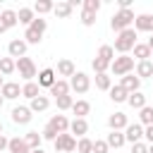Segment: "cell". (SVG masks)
I'll list each match as a JSON object with an SVG mask.
<instances>
[{"instance_id": "43", "label": "cell", "mask_w": 153, "mask_h": 153, "mask_svg": "<svg viewBox=\"0 0 153 153\" xmlns=\"http://www.w3.org/2000/svg\"><path fill=\"white\" fill-rule=\"evenodd\" d=\"M81 24H84V26H93V24H96V14L81 10Z\"/></svg>"}, {"instance_id": "54", "label": "cell", "mask_w": 153, "mask_h": 153, "mask_svg": "<svg viewBox=\"0 0 153 153\" xmlns=\"http://www.w3.org/2000/svg\"><path fill=\"white\" fill-rule=\"evenodd\" d=\"M0 134H2V122H0Z\"/></svg>"}, {"instance_id": "2", "label": "cell", "mask_w": 153, "mask_h": 153, "mask_svg": "<svg viewBox=\"0 0 153 153\" xmlns=\"http://www.w3.org/2000/svg\"><path fill=\"white\" fill-rule=\"evenodd\" d=\"M136 43H139V41H136V31H134V29H124V31H120V33H117L112 50H117L120 55H127Z\"/></svg>"}, {"instance_id": "51", "label": "cell", "mask_w": 153, "mask_h": 153, "mask_svg": "<svg viewBox=\"0 0 153 153\" xmlns=\"http://www.w3.org/2000/svg\"><path fill=\"white\" fill-rule=\"evenodd\" d=\"M2 84H5V79H2V74H0V88H2Z\"/></svg>"}, {"instance_id": "47", "label": "cell", "mask_w": 153, "mask_h": 153, "mask_svg": "<svg viewBox=\"0 0 153 153\" xmlns=\"http://www.w3.org/2000/svg\"><path fill=\"white\" fill-rule=\"evenodd\" d=\"M7 143H10V139H7L5 134H0V153H2V151H7Z\"/></svg>"}, {"instance_id": "9", "label": "cell", "mask_w": 153, "mask_h": 153, "mask_svg": "<svg viewBox=\"0 0 153 153\" xmlns=\"http://www.w3.org/2000/svg\"><path fill=\"white\" fill-rule=\"evenodd\" d=\"M26 41L24 38H14V41H10L7 43V53H10V57L12 60H19V57H24L26 55Z\"/></svg>"}, {"instance_id": "39", "label": "cell", "mask_w": 153, "mask_h": 153, "mask_svg": "<svg viewBox=\"0 0 153 153\" xmlns=\"http://www.w3.org/2000/svg\"><path fill=\"white\" fill-rule=\"evenodd\" d=\"M91 67H93V72H96V74H105V72L110 69V62H105V60H100V57H93Z\"/></svg>"}, {"instance_id": "1", "label": "cell", "mask_w": 153, "mask_h": 153, "mask_svg": "<svg viewBox=\"0 0 153 153\" xmlns=\"http://www.w3.org/2000/svg\"><path fill=\"white\" fill-rule=\"evenodd\" d=\"M45 29H48V22H45L43 17H36V19L31 22V26L24 29V41H26V45H38V43L43 41Z\"/></svg>"}, {"instance_id": "44", "label": "cell", "mask_w": 153, "mask_h": 153, "mask_svg": "<svg viewBox=\"0 0 153 153\" xmlns=\"http://www.w3.org/2000/svg\"><path fill=\"white\" fill-rule=\"evenodd\" d=\"M131 153H148V143H143V141L131 143Z\"/></svg>"}, {"instance_id": "24", "label": "cell", "mask_w": 153, "mask_h": 153, "mask_svg": "<svg viewBox=\"0 0 153 153\" xmlns=\"http://www.w3.org/2000/svg\"><path fill=\"white\" fill-rule=\"evenodd\" d=\"M72 12H74V10H72V5H69L67 0H62V2H55V7H53V14H55V17H60V19H67Z\"/></svg>"}, {"instance_id": "42", "label": "cell", "mask_w": 153, "mask_h": 153, "mask_svg": "<svg viewBox=\"0 0 153 153\" xmlns=\"http://www.w3.org/2000/svg\"><path fill=\"white\" fill-rule=\"evenodd\" d=\"M110 148H108V143H105V139H96L93 141V151L91 153H108Z\"/></svg>"}, {"instance_id": "30", "label": "cell", "mask_w": 153, "mask_h": 153, "mask_svg": "<svg viewBox=\"0 0 153 153\" xmlns=\"http://www.w3.org/2000/svg\"><path fill=\"white\" fill-rule=\"evenodd\" d=\"M24 141H26V146H29L31 151H36V148H41L43 136H41L38 131H26V134H24Z\"/></svg>"}, {"instance_id": "20", "label": "cell", "mask_w": 153, "mask_h": 153, "mask_svg": "<svg viewBox=\"0 0 153 153\" xmlns=\"http://www.w3.org/2000/svg\"><path fill=\"white\" fill-rule=\"evenodd\" d=\"M48 108H50L48 96H36L33 100H29V110H31V112H43V110H48Z\"/></svg>"}, {"instance_id": "53", "label": "cell", "mask_w": 153, "mask_h": 153, "mask_svg": "<svg viewBox=\"0 0 153 153\" xmlns=\"http://www.w3.org/2000/svg\"><path fill=\"white\" fill-rule=\"evenodd\" d=\"M2 103H5V98H2V96H0V108H2Z\"/></svg>"}, {"instance_id": "5", "label": "cell", "mask_w": 153, "mask_h": 153, "mask_svg": "<svg viewBox=\"0 0 153 153\" xmlns=\"http://www.w3.org/2000/svg\"><path fill=\"white\" fill-rule=\"evenodd\" d=\"M14 67H17L19 76L24 79V84H26V81H33V76H38L33 60H31V57H26V55H24V57H19V60H14Z\"/></svg>"}, {"instance_id": "23", "label": "cell", "mask_w": 153, "mask_h": 153, "mask_svg": "<svg viewBox=\"0 0 153 153\" xmlns=\"http://www.w3.org/2000/svg\"><path fill=\"white\" fill-rule=\"evenodd\" d=\"M105 143H108V148H122L127 143L124 141V131H110L108 139H105Z\"/></svg>"}, {"instance_id": "35", "label": "cell", "mask_w": 153, "mask_h": 153, "mask_svg": "<svg viewBox=\"0 0 153 153\" xmlns=\"http://www.w3.org/2000/svg\"><path fill=\"white\" fill-rule=\"evenodd\" d=\"M127 103L134 108V110H141L143 105H146V96L141 93V91H136V93H129V98H127Z\"/></svg>"}, {"instance_id": "16", "label": "cell", "mask_w": 153, "mask_h": 153, "mask_svg": "<svg viewBox=\"0 0 153 153\" xmlns=\"http://www.w3.org/2000/svg\"><path fill=\"white\" fill-rule=\"evenodd\" d=\"M120 86H122L127 93H136V91L141 88V79H139L136 74H124L122 81H120Z\"/></svg>"}, {"instance_id": "3", "label": "cell", "mask_w": 153, "mask_h": 153, "mask_svg": "<svg viewBox=\"0 0 153 153\" xmlns=\"http://www.w3.org/2000/svg\"><path fill=\"white\" fill-rule=\"evenodd\" d=\"M134 10H117L112 17H110V29L112 31H124V29H131V24H134Z\"/></svg>"}, {"instance_id": "33", "label": "cell", "mask_w": 153, "mask_h": 153, "mask_svg": "<svg viewBox=\"0 0 153 153\" xmlns=\"http://www.w3.org/2000/svg\"><path fill=\"white\" fill-rule=\"evenodd\" d=\"M0 19H2V24L7 26V29H12V26H17L19 22H17V12L14 10H2L0 12Z\"/></svg>"}, {"instance_id": "28", "label": "cell", "mask_w": 153, "mask_h": 153, "mask_svg": "<svg viewBox=\"0 0 153 153\" xmlns=\"http://www.w3.org/2000/svg\"><path fill=\"white\" fill-rule=\"evenodd\" d=\"M139 79H146L153 74V62L151 60H143V62H136V72H134Z\"/></svg>"}, {"instance_id": "41", "label": "cell", "mask_w": 153, "mask_h": 153, "mask_svg": "<svg viewBox=\"0 0 153 153\" xmlns=\"http://www.w3.org/2000/svg\"><path fill=\"white\" fill-rule=\"evenodd\" d=\"M81 10H84V12L96 14V12L100 10V0H84V2H81Z\"/></svg>"}, {"instance_id": "18", "label": "cell", "mask_w": 153, "mask_h": 153, "mask_svg": "<svg viewBox=\"0 0 153 153\" xmlns=\"http://www.w3.org/2000/svg\"><path fill=\"white\" fill-rule=\"evenodd\" d=\"M7 151H10V153H31V148H29L26 141H24V136H22V139H19V136H12L10 143H7Z\"/></svg>"}, {"instance_id": "14", "label": "cell", "mask_w": 153, "mask_h": 153, "mask_svg": "<svg viewBox=\"0 0 153 153\" xmlns=\"http://www.w3.org/2000/svg\"><path fill=\"white\" fill-rule=\"evenodd\" d=\"M69 134L76 139H81V136H86L88 134V122L86 120H81V117H74V120H69Z\"/></svg>"}, {"instance_id": "34", "label": "cell", "mask_w": 153, "mask_h": 153, "mask_svg": "<svg viewBox=\"0 0 153 153\" xmlns=\"http://www.w3.org/2000/svg\"><path fill=\"white\" fill-rule=\"evenodd\" d=\"M96 88L98 91H110L112 88V79H110L108 72L105 74H96Z\"/></svg>"}, {"instance_id": "45", "label": "cell", "mask_w": 153, "mask_h": 153, "mask_svg": "<svg viewBox=\"0 0 153 153\" xmlns=\"http://www.w3.org/2000/svg\"><path fill=\"white\" fill-rule=\"evenodd\" d=\"M143 139L148 141V146L153 143V124H148V127H143Z\"/></svg>"}, {"instance_id": "37", "label": "cell", "mask_w": 153, "mask_h": 153, "mask_svg": "<svg viewBox=\"0 0 153 153\" xmlns=\"http://www.w3.org/2000/svg\"><path fill=\"white\" fill-rule=\"evenodd\" d=\"M96 57H100V60H105V62H112L115 60V50H112V45H100L98 48V53H96Z\"/></svg>"}, {"instance_id": "27", "label": "cell", "mask_w": 153, "mask_h": 153, "mask_svg": "<svg viewBox=\"0 0 153 153\" xmlns=\"http://www.w3.org/2000/svg\"><path fill=\"white\" fill-rule=\"evenodd\" d=\"M72 112H74L76 117L86 120V115L91 112V103H88V100H74V105H72Z\"/></svg>"}, {"instance_id": "8", "label": "cell", "mask_w": 153, "mask_h": 153, "mask_svg": "<svg viewBox=\"0 0 153 153\" xmlns=\"http://www.w3.org/2000/svg\"><path fill=\"white\" fill-rule=\"evenodd\" d=\"M134 31H143V33H153V14L151 12H143V14H136L134 17Z\"/></svg>"}, {"instance_id": "52", "label": "cell", "mask_w": 153, "mask_h": 153, "mask_svg": "<svg viewBox=\"0 0 153 153\" xmlns=\"http://www.w3.org/2000/svg\"><path fill=\"white\" fill-rule=\"evenodd\" d=\"M148 153H153V143H151V146H148Z\"/></svg>"}, {"instance_id": "49", "label": "cell", "mask_w": 153, "mask_h": 153, "mask_svg": "<svg viewBox=\"0 0 153 153\" xmlns=\"http://www.w3.org/2000/svg\"><path fill=\"white\" fill-rule=\"evenodd\" d=\"M5 31H7V26H5V24H2V19H0V33H5Z\"/></svg>"}, {"instance_id": "31", "label": "cell", "mask_w": 153, "mask_h": 153, "mask_svg": "<svg viewBox=\"0 0 153 153\" xmlns=\"http://www.w3.org/2000/svg\"><path fill=\"white\" fill-rule=\"evenodd\" d=\"M139 124H141V127L153 124V108H151V105H143V108L139 110Z\"/></svg>"}, {"instance_id": "26", "label": "cell", "mask_w": 153, "mask_h": 153, "mask_svg": "<svg viewBox=\"0 0 153 153\" xmlns=\"http://www.w3.org/2000/svg\"><path fill=\"white\" fill-rule=\"evenodd\" d=\"M131 50H134V57H136L139 62H143V60H151V57H153V53H151V48H148L146 43H136Z\"/></svg>"}, {"instance_id": "46", "label": "cell", "mask_w": 153, "mask_h": 153, "mask_svg": "<svg viewBox=\"0 0 153 153\" xmlns=\"http://www.w3.org/2000/svg\"><path fill=\"white\" fill-rule=\"evenodd\" d=\"M117 7L120 10H131V0H117Z\"/></svg>"}, {"instance_id": "4", "label": "cell", "mask_w": 153, "mask_h": 153, "mask_svg": "<svg viewBox=\"0 0 153 153\" xmlns=\"http://www.w3.org/2000/svg\"><path fill=\"white\" fill-rule=\"evenodd\" d=\"M110 72H112L115 76L131 74V72H134V57H129V55H120V57H115V60L110 62Z\"/></svg>"}, {"instance_id": "7", "label": "cell", "mask_w": 153, "mask_h": 153, "mask_svg": "<svg viewBox=\"0 0 153 153\" xmlns=\"http://www.w3.org/2000/svg\"><path fill=\"white\" fill-rule=\"evenodd\" d=\"M91 88V79H88V74H84V72H74V76L69 79V91H74V93H86Z\"/></svg>"}, {"instance_id": "22", "label": "cell", "mask_w": 153, "mask_h": 153, "mask_svg": "<svg viewBox=\"0 0 153 153\" xmlns=\"http://www.w3.org/2000/svg\"><path fill=\"white\" fill-rule=\"evenodd\" d=\"M22 96L29 98V100H33L36 96H41V86H38V81H26V84L22 86Z\"/></svg>"}, {"instance_id": "21", "label": "cell", "mask_w": 153, "mask_h": 153, "mask_svg": "<svg viewBox=\"0 0 153 153\" xmlns=\"http://www.w3.org/2000/svg\"><path fill=\"white\" fill-rule=\"evenodd\" d=\"M67 93H69V81H67V79H57V81L50 86V96H55V98L67 96Z\"/></svg>"}, {"instance_id": "29", "label": "cell", "mask_w": 153, "mask_h": 153, "mask_svg": "<svg viewBox=\"0 0 153 153\" xmlns=\"http://www.w3.org/2000/svg\"><path fill=\"white\" fill-rule=\"evenodd\" d=\"M108 93H110V100H112V103H127V98H129V93H127L120 84H117V86H112Z\"/></svg>"}, {"instance_id": "6", "label": "cell", "mask_w": 153, "mask_h": 153, "mask_svg": "<svg viewBox=\"0 0 153 153\" xmlns=\"http://www.w3.org/2000/svg\"><path fill=\"white\" fill-rule=\"evenodd\" d=\"M53 146H55V151L57 153H72V151H76V139L69 134V131H65V134H57V139L53 141Z\"/></svg>"}, {"instance_id": "36", "label": "cell", "mask_w": 153, "mask_h": 153, "mask_svg": "<svg viewBox=\"0 0 153 153\" xmlns=\"http://www.w3.org/2000/svg\"><path fill=\"white\" fill-rule=\"evenodd\" d=\"M12 72H17L14 60H12V57H0V74H2V76H10Z\"/></svg>"}, {"instance_id": "13", "label": "cell", "mask_w": 153, "mask_h": 153, "mask_svg": "<svg viewBox=\"0 0 153 153\" xmlns=\"http://www.w3.org/2000/svg\"><path fill=\"white\" fill-rule=\"evenodd\" d=\"M127 124H129V120H127L124 112H112V115L108 117V127H110V131H124Z\"/></svg>"}, {"instance_id": "12", "label": "cell", "mask_w": 153, "mask_h": 153, "mask_svg": "<svg viewBox=\"0 0 153 153\" xmlns=\"http://www.w3.org/2000/svg\"><path fill=\"white\" fill-rule=\"evenodd\" d=\"M0 96H2L5 100H14V98L22 96V86H19L17 81H5L2 88H0Z\"/></svg>"}, {"instance_id": "38", "label": "cell", "mask_w": 153, "mask_h": 153, "mask_svg": "<svg viewBox=\"0 0 153 153\" xmlns=\"http://www.w3.org/2000/svg\"><path fill=\"white\" fill-rule=\"evenodd\" d=\"M91 151H93V141L88 136H81L76 141V153H91Z\"/></svg>"}, {"instance_id": "19", "label": "cell", "mask_w": 153, "mask_h": 153, "mask_svg": "<svg viewBox=\"0 0 153 153\" xmlns=\"http://www.w3.org/2000/svg\"><path fill=\"white\" fill-rule=\"evenodd\" d=\"M74 72H76V67H74V62H72V60H67V57H65V60H60V62H57L55 74H60V76H69V79H72V76H74Z\"/></svg>"}, {"instance_id": "50", "label": "cell", "mask_w": 153, "mask_h": 153, "mask_svg": "<svg viewBox=\"0 0 153 153\" xmlns=\"http://www.w3.org/2000/svg\"><path fill=\"white\" fill-rule=\"evenodd\" d=\"M31 153H45V151H43V148H36V151H31Z\"/></svg>"}, {"instance_id": "40", "label": "cell", "mask_w": 153, "mask_h": 153, "mask_svg": "<svg viewBox=\"0 0 153 153\" xmlns=\"http://www.w3.org/2000/svg\"><path fill=\"white\" fill-rule=\"evenodd\" d=\"M55 103H57V110H72V105H74V98L67 93V96H60V98H55Z\"/></svg>"}, {"instance_id": "32", "label": "cell", "mask_w": 153, "mask_h": 153, "mask_svg": "<svg viewBox=\"0 0 153 153\" xmlns=\"http://www.w3.org/2000/svg\"><path fill=\"white\" fill-rule=\"evenodd\" d=\"M53 7H55V2H50V0H38L31 10H33V14H48V12H53Z\"/></svg>"}, {"instance_id": "10", "label": "cell", "mask_w": 153, "mask_h": 153, "mask_svg": "<svg viewBox=\"0 0 153 153\" xmlns=\"http://www.w3.org/2000/svg\"><path fill=\"white\" fill-rule=\"evenodd\" d=\"M31 117H33V112L29 110V105H17V108H12V122H14V124H29Z\"/></svg>"}, {"instance_id": "15", "label": "cell", "mask_w": 153, "mask_h": 153, "mask_svg": "<svg viewBox=\"0 0 153 153\" xmlns=\"http://www.w3.org/2000/svg\"><path fill=\"white\" fill-rule=\"evenodd\" d=\"M48 127H50L55 134H65V131H69V120H67L65 115H53L50 122H48Z\"/></svg>"}, {"instance_id": "17", "label": "cell", "mask_w": 153, "mask_h": 153, "mask_svg": "<svg viewBox=\"0 0 153 153\" xmlns=\"http://www.w3.org/2000/svg\"><path fill=\"white\" fill-rule=\"evenodd\" d=\"M55 81H57V76H55V69L45 67V69H41V72H38V86H41V88H50Z\"/></svg>"}, {"instance_id": "11", "label": "cell", "mask_w": 153, "mask_h": 153, "mask_svg": "<svg viewBox=\"0 0 153 153\" xmlns=\"http://www.w3.org/2000/svg\"><path fill=\"white\" fill-rule=\"evenodd\" d=\"M141 139H143V127H141L139 122L124 127V141H129V143H139Z\"/></svg>"}, {"instance_id": "25", "label": "cell", "mask_w": 153, "mask_h": 153, "mask_svg": "<svg viewBox=\"0 0 153 153\" xmlns=\"http://www.w3.org/2000/svg\"><path fill=\"white\" fill-rule=\"evenodd\" d=\"M36 19V14H33V10L31 7H19V12H17V22L19 24H24V26H31V22Z\"/></svg>"}, {"instance_id": "48", "label": "cell", "mask_w": 153, "mask_h": 153, "mask_svg": "<svg viewBox=\"0 0 153 153\" xmlns=\"http://www.w3.org/2000/svg\"><path fill=\"white\" fill-rule=\"evenodd\" d=\"M148 48H151V53H153V33H151V38H148V43H146Z\"/></svg>"}]
</instances>
